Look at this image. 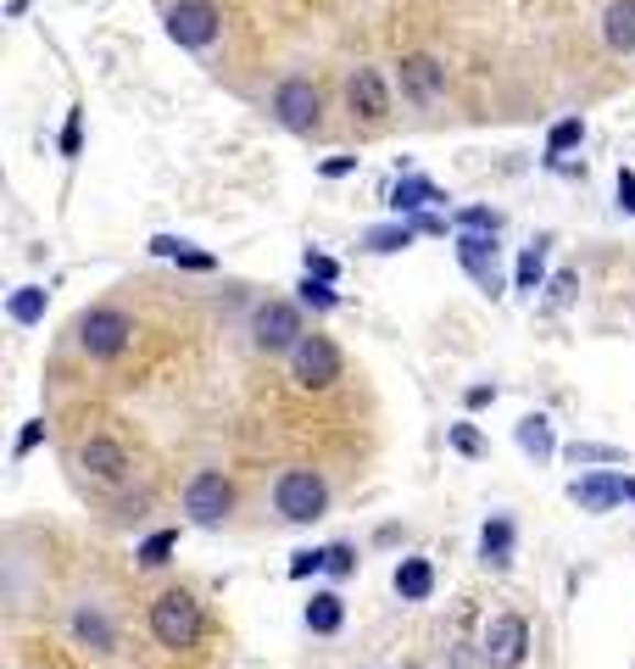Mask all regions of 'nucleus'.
<instances>
[{"instance_id":"obj_16","label":"nucleus","mask_w":635,"mask_h":669,"mask_svg":"<svg viewBox=\"0 0 635 669\" xmlns=\"http://www.w3.org/2000/svg\"><path fill=\"white\" fill-rule=\"evenodd\" d=\"M602 40L613 56H629L635 51V0H613L602 12Z\"/></svg>"},{"instance_id":"obj_18","label":"nucleus","mask_w":635,"mask_h":669,"mask_svg":"<svg viewBox=\"0 0 635 669\" xmlns=\"http://www.w3.org/2000/svg\"><path fill=\"white\" fill-rule=\"evenodd\" d=\"M151 257H173L178 268H196V274H212L218 268L212 251H196L190 240H173V234H151Z\"/></svg>"},{"instance_id":"obj_41","label":"nucleus","mask_w":635,"mask_h":669,"mask_svg":"<svg viewBox=\"0 0 635 669\" xmlns=\"http://www.w3.org/2000/svg\"><path fill=\"white\" fill-rule=\"evenodd\" d=\"M463 402H469V407H491V402H496V385H469Z\"/></svg>"},{"instance_id":"obj_19","label":"nucleus","mask_w":635,"mask_h":669,"mask_svg":"<svg viewBox=\"0 0 635 669\" xmlns=\"http://www.w3.org/2000/svg\"><path fill=\"white\" fill-rule=\"evenodd\" d=\"M513 436H518V447H524L535 463H547V458L558 452V441H552V418H547V413H524Z\"/></svg>"},{"instance_id":"obj_6","label":"nucleus","mask_w":635,"mask_h":669,"mask_svg":"<svg viewBox=\"0 0 635 669\" xmlns=\"http://www.w3.org/2000/svg\"><path fill=\"white\" fill-rule=\"evenodd\" d=\"M274 118H280V129H291V134H318V123H324V96H318V84H313V78H280V90H274Z\"/></svg>"},{"instance_id":"obj_9","label":"nucleus","mask_w":635,"mask_h":669,"mask_svg":"<svg viewBox=\"0 0 635 669\" xmlns=\"http://www.w3.org/2000/svg\"><path fill=\"white\" fill-rule=\"evenodd\" d=\"M480 652H485L491 669H518V663L529 658V619H524V614H496V619L485 625Z\"/></svg>"},{"instance_id":"obj_14","label":"nucleus","mask_w":635,"mask_h":669,"mask_svg":"<svg viewBox=\"0 0 635 669\" xmlns=\"http://www.w3.org/2000/svg\"><path fill=\"white\" fill-rule=\"evenodd\" d=\"M451 196L435 185V179H418V174H402L396 190H391V212L396 218H413V212H429V207H446Z\"/></svg>"},{"instance_id":"obj_1","label":"nucleus","mask_w":635,"mask_h":669,"mask_svg":"<svg viewBox=\"0 0 635 669\" xmlns=\"http://www.w3.org/2000/svg\"><path fill=\"white\" fill-rule=\"evenodd\" d=\"M201 603L185 592V585H167V592L151 603V636H156V647H167V652H185V647H196L201 641Z\"/></svg>"},{"instance_id":"obj_25","label":"nucleus","mask_w":635,"mask_h":669,"mask_svg":"<svg viewBox=\"0 0 635 669\" xmlns=\"http://www.w3.org/2000/svg\"><path fill=\"white\" fill-rule=\"evenodd\" d=\"M45 301H51V296H45L40 285H18V290L7 296V312H12V323H40V318H45Z\"/></svg>"},{"instance_id":"obj_5","label":"nucleus","mask_w":635,"mask_h":669,"mask_svg":"<svg viewBox=\"0 0 635 669\" xmlns=\"http://www.w3.org/2000/svg\"><path fill=\"white\" fill-rule=\"evenodd\" d=\"M162 23H167V40H173V45H185V51H207V45L223 34L218 0H173Z\"/></svg>"},{"instance_id":"obj_23","label":"nucleus","mask_w":635,"mask_h":669,"mask_svg":"<svg viewBox=\"0 0 635 669\" xmlns=\"http://www.w3.org/2000/svg\"><path fill=\"white\" fill-rule=\"evenodd\" d=\"M413 240H418V229L407 218H396V223H374L369 234H362V251H380V257H391V251H407Z\"/></svg>"},{"instance_id":"obj_11","label":"nucleus","mask_w":635,"mask_h":669,"mask_svg":"<svg viewBox=\"0 0 635 669\" xmlns=\"http://www.w3.org/2000/svg\"><path fill=\"white\" fill-rule=\"evenodd\" d=\"M402 73V96L413 101V107H429V101H440V90H446V67L435 62V56H424V51H407L402 62H396Z\"/></svg>"},{"instance_id":"obj_17","label":"nucleus","mask_w":635,"mask_h":669,"mask_svg":"<svg viewBox=\"0 0 635 669\" xmlns=\"http://www.w3.org/2000/svg\"><path fill=\"white\" fill-rule=\"evenodd\" d=\"M73 636H78V647H89V652H112V647H118V630L107 625L101 608H73Z\"/></svg>"},{"instance_id":"obj_12","label":"nucleus","mask_w":635,"mask_h":669,"mask_svg":"<svg viewBox=\"0 0 635 669\" xmlns=\"http://www.w3.org/2000/svg\"><path fill=\"white\" fill-rule=\"evenodd\" d=\"M458 263L469 268V279H474L485 296H502V279H496V234L458 229Z\"/></svg>"},{"instance_id":"obj_39","label":"nucleus","mask_w":635,"mask_h":669,"mask_svg":"<svg viewBox=\"0 0 635 669\" xmlns=\"http://www.w3.org/2000/svg\"><path fill=\"white\" fill-rule=\"evenodd\" d=\"M351 167H357V156H329V162L318 167V174H324V179H346Z\"/></svg>"},{"instance_id":"obj_10","label":"nucleus","mask_w":635,"mask_h":669,"mask_svg":"<svg viewBox=\"0 0 635 669\" xmlns=\"http://www.w3.org/2000/svg\"><path fill=\"white\" fill-rule=\"evenodd\" d=\"M624 496H629V480L618 469H596V474H580L569 485V502H574L580 514H613Z\"/></svg>"},{"instance_id":"obj_38","label":"nucleus","mask_w":635,"mask_h":669,"mask_svg":"<svg viewBox=\"0 0 635 669\" xmlns=\"http://www.w3.org/2000/svg\"><path fill=\"white\" fill-rule=\"evenodd\" d=\"M407 223H413L418 234H446V218H440V212H413Z\"/></svg>"},{"instance_id":"obj_24","label":"nucleus","mask_w":635,"mask_h":669,"mask_svg":"<svg viewBox=\"0 0 635 669\" xmlns=\"http://www.w3.org/2000/svg\"><path fill=\"white\" fill-rule=\"evenodd\" d=\"M340 625H346L340 592H313V603H307V630H313V636H335Z\"/></svg>"},{"instance_id":"obj_31","label":"nucleus","mask_w":635,"mask_h":669,"mask_svg":"<svg viewBox=\"0 0 635 669\" xmlns=\"http://www.w3.org/2000/svg\"><path fill=\"white\" fill-rule=\"evenodd\" d=\"M318 569H329V547H313V552H296L291 558V580H307Z\"/></svg>"},{"instance_id":"obj_30","label":"nucleus","mask_w":635,"mask_h":669,"mask_svg":"<svg viewBox=\"0 0 635 669\" xmlns=\"http://www.w3.org/2000/svg\"><path fill=\"white\" fill-rule=\"evenodd\" d=\"M569 463H618V447H596V441H574Z\"/></svg>"},{"instance_id":"obj_22","label":"nucleus","mask_w":635,"mask_h":669,"mask_svg":"<svg viewBox=\"0 0 635 669\" xmlns=\"http://www.w3.org/2000/svg\"><path fill=\"white\" fill-rule=\"evenodd\" d=\"M547 245L552 240H529L524 251H518V268H513V290H540V285H547Z\"/></svg>"},{"instance_id":"obj_2","label":"nucleus","mask_w":635,"mask_h":669,"mask_svg":"<svg viewBox=\"0 0 635 669\" xmlns=\"http://www.w3.org/2000/svg\"><path fill=\"white\" fill-rule=\"evenodd\" d=\"M274 508H280V519H291V525L324 519V514H329V480H324L318 469H285V474L274 480Z\"/></svg>"},{"instance_id":"obj_28","label":"nucleus","mask_w":635,"mask_h":669,"mask_svg":"<svg viewBox=\"0 0 635 669\" xmlns=\"http://www.w3.org/2000/svg\"><path fill=\"white\" fill-rule=\"evenodd\" d=\"M580 140H585V123H580V118H563V123H552L547 151H552V156H563V151H574Z\"/></svg>"},{"instance_id":"obj_15","label":"nucleus","mask_w":635,"mask_h":669,"mask_svg":"<svg viewBox=\"0 0 635 669\" xmlns=\"http://www.w3.org/2000/svg\"><path fill=\"white\" fill-rule=\"evenodd\" d=\"M78 469H89V474H96V480L118 485V480L129 474V452H123L118 441L96 436V441H84V447H78Z\"/></svg>"},{"instance_id":"obj_36","label":"nucleus","mask_w":635,"mask_h":669,"mask_svg":"<svg viewBox=\"0 0 635 669\" xmlns=\"http://www.w3.org/2000/svg\"><path fill=\"white\" fill-rule=\"evenodd\" d=\"M40 441H45V418H29V425H23V436H18V458H29Z\"/></svg>"},{"instance_id":"obj_35","label":"nucleus","mask_w":635,"mask_h":669,"mask_svg":"<svg viewBox=\"0 0 635 669\" xmlns=\"http://www.w3.org/2000/svg\"><path fill=\"white\" fill-rule=\"evenodd\" d=\"M451 447H458L463 458H480V452H485V441H480L474 425H451Z\"/></svg>"},{"instance_id":"obj_4","label":"nucleus","mask_w":635,"mask_h":669,"mask_svg":"<svg viewBox=\"0 0 635 669\" xmlns=\"http://www.w3.org/2000/svg\"><path fill=\"white\" fill-rule=\"evenodd\" d=\"M129 341H134V318H129L123 307H89V312L78 318V347L96 358V363L123 358Z\"/></svg>"},{"instance_id":"obj_8","label":"nucleus","mask_w":635,"mask_h":669,"mask_svg":"<svg viewBox=\"0 0 635 669\" xmlns=\"http://www.w3.org/2000/svg\"><path fill=\"white\" fill-rule=\"evenodd\" d=\"M291 380L302 391H329L340 380V347L329 334H302V347L291 352Z\"/></svg>"},{"instance_id":"obj_42","label":"nucleus","mask_w":635,"mask_h":669,"mask_svg":"<svg viewBox=\"0 0 635 669\" xmlns=\"http://www.w3.org/2000/svg\"><path fill=\"white\" fill-rule=\"evenodd\" d=\"M629 502H635V480H629Z\"/></svg>"},{"instance_id":"obj_7","label":"nucleus","mask_w":635,"mask_h":669,"mask_svg":"<svg viewBox=\"0 0 635 669\" xmlns=\"http://www.w3.org/2000/svg\"><path fill=\"white\" fill-rule=\"evenodd\" d=\"M185 514H190L196 525H223V519L234 514V480H229L223 469L190 474V485H185Z\"/></svg>"},{"instance_id":"obj_13","label":"nucleus","mask_w":635,"mask_h":669,"mask_svg":"<svg viewBox=\"0 0 635 669\" xmlns=\"http://www.w3.org/2000/svg\"><path fill=\"white\" fill-rule=\"evenodd\" d=\"M346 107H351L357 118H369V123H380V118L391 112V90H385L380 67H357V73L346 78Z\"/></svg>"},{"instance_id":"obj_33","label":"nucleus","mask_w":635,"mask_h":669,"mask_svg":"<svg viewBox=\"0 0 635 669\" xmlns=\"http://www.w3.org/2000/svg\"><path fill=\"white\" fill-rule=\"evenodd\" d=\"M78 145H84V112L73 107L67 123H62V156H78Z\"/></svg>"},{"instance_id":"obj_37","label":"nucleus","mask_w":635,"mask_h":669,"mask_svg":"<svg viewBox=\"0 0 635 669\" xmlns=\"http://www.w3.org/2000/svg\"><path fill=\"white\" fill-rule=\"evenodd\" d=\"M618 207L635 218V167H618Z\"/></svg>"},{"instance_id":"obj_3","label":"nucleus","mask_w":635,"mask_h":669,"mask_svg":"<svg viewBox=\"0 0 635 669\" xmlns=\"http://www.w3.org/2000/svg\"><path fill=\"white\" fill-rule=\"evenodd\" d=\"M302 334H307V323H302V307H296V301H262V307L251 312V347H256L262 358L296 352Z\"/></svg>"},{"instance_id":"obj_27","label":"nucleus","mask_w":635,"mask_h":669,"mask_svg":"<svg viewBox=\"0 0 635 669\" xmlns=\"http://www.w3.org/2000/svg\"><path fill=\"white\" fill-rule=\"evenodd\" d=\"M296 290H302V307H313V312H335V307H340V290H335L329 279H313V274H307Z\"/></svg>"},{"instance_id":"obj_34","label":"nucleus","mask_w":635,"mask_h":669,"mask_svg":"<svg viewBox=\"0 0 635 669\" xmlns=\"http://www.w3.org/2000/svg\"><path fill=\"white\" fill-rule=\"evenodd\" d=\"M329 574H335V580H346V574H357V547H346V541H335V547H329Z\"/></svg>"},{"instance_id":"obj_40","label":"nucleus","mask_w":635,"mask_h":669,"mask_svg":"<svg viewBox=\"0 0 635 669\" xmlns=\"http://www.w3.org/2000/svg\"><path fill=\"white\" fill-rule=\"evenodd\" d=\"M574 290H580V274H569V268H563V274L552 279V296H558V301H569Z\"/></svg>"},{"instance_id":"obj_29","label":"nucleus","mask_w":635,"mask_h":669,"mask_svg":"<svg viewBox=\"0 0 635 669\" xmlns=\"http://www.w3.org/2000/svg\"><path fill=\"white\" fill-rule=\"evenodd\" d=\"M458 229H474V234H502V212H491V207H463V212H458Z\"/></svg>"},{"instance_id":"obj_32","label":"nucleus","mask_w":635,"mask_h":669,"mask_svg":"<svg viewBox=\"0 0 635 669\" xmlns=\"http://www.w3.org/2000/svg\"><path fill=\"white\" fill-rule=\"evenodd\" d=\"M302 268H307L313 279H329V285L340 279V263H335V257H324V251H313V245H307V257H302Z\"/></svg>"},{"instance_id":"obj_26","label":"nucleus","mask_w":635,"mask_h":669,"mask_svg":"<svg viewBox=\"0 0 635 669\" xmlns=\"http://www.w3.org/2000/svg\"><path fill=\"white\" fill-rule=\"evenodd\" d=\"M173 552H178V530H156V536H145V541H140V552H134V558H140L145 569H162Z\"/></svg>"},{"instance_id":"obj_21","label":"nucleus","mask_w":635,"mask_h":669,"mask_svg":"<svg viewBox=\"0 0 635 669\" xmlns=\"http://www.w3.org/2000/svg\"><path fill=\"white\" fill-rule=\"evenodd\" d=\"M429 592H435L429 558H402V563H396V597H402V603H424Z\"/></svg>"},{"instance_id":"obj_20","label":"nucleus","mask_w":635,"mask_h":669,"mask_svg":"<svg viewBox=\"0 0 635 669\" xmlns=\"http://www.w3.org/2000/svg\"><path fill=\"white\" fill-rule=\"evenodd\" d=\"M480 558H485L491 569H507V563H513V519H507V514H491V519H485V530H480Z\"/></svg>"}]
</instances>
